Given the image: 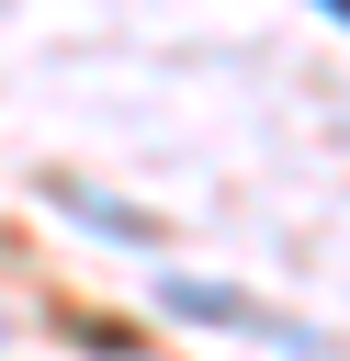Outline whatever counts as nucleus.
<instances>
[{
  "mask_svg": "<svg viewBox=\"0 0 350 361\" xmlns=\"http://www.w3.org/2000/svg\"><path fill=\"white\" fill-rule=\"evenodd\" d=\"M169 293V316H203V327H237V338H271V350H294V361H339L327 350V327H305V316H271V305H248V293H226V282H158Z\"/></svg>",
  "mask_w": 350,
  "mask_h": 361,
  "instance_id": "f257e3e1",
  "label": "nucleus"
},
{
  "mask_svg": "<svg viewBox=\"0 0 350 361\" xmlns=\"http://www.w3.org/2000/svg\"><path fill=\"white\" fill-rule=\"evenodd\" d=\"M68 214H79V226H102V237H158L147 214H124V203H102V192H68Z\"/></svg>",
  "mask_w": 350,
  "mask_h": 361,
  "instance_id": "f03ea898",
  "label": "nucleus"
},
{
  "mask_svg": "<svg viewBox=\"0 0 350 361\" xmlns=\"http://www.w3.org/2000/svg\"><path fill=\"white\" fill-rule=\"evenodd\" d=\"M327 11H339V23H350V0H327Z\"/></svg>",
  "mask_w": 350,
  "mask_h": 361,
  "instance_id": "7ed1b4c3",
  "label": "nucleus"
}]
</instances>
